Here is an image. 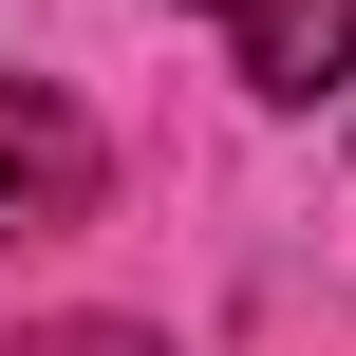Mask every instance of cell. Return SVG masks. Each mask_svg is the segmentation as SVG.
Segmentation results:
<instances>
[{
    "instance_id": "6da1fadb",
    "label": "cell",
    "mask_w": 356,
    "mask_h": 356,
    "mask_svg": "<svg viewBox=\"0 0 356 356\" xmlns=\"http://www.w3.org/2000/svg\"><path fill=\"white\" fill-rule=\"evenodd\" d=\"M38 225H94V113L56 75H0V244Z\"/></svg>"
},
{
    "instance_id": "7a4b0ae2",
    "label": "cell",
    "mask_w": 356,
    "mask_h": 356,
    "mask_svg": "<svg viewBox=\"0 0 356 356\" xmlns=\"http://www.w3.org/2000/svg\"><path fill=\"white\" fill-rule=\"evenodd\" d=\"M356 75V0H244V94H319Z\"/></svg>"
},
{
    "instance_id": "3957f363",
    "label": "cell",
    "mask_w": 356,
    "mask_h": 356,
    "mask_svg": "<svg viewBox=\"0 0 356 356\" xmlns=\"http://www.w3.org/2000/svg\"><path fill=\"white\" fill-rule=\"evenodd\" d=\"M19 356H169V338H131V319H56V338H19Z\"/></svg>"
}]
</instances>
